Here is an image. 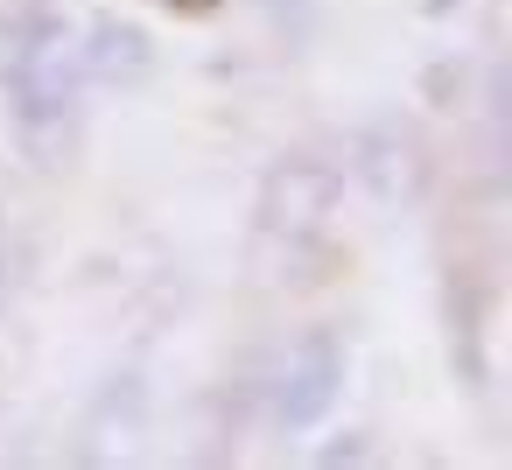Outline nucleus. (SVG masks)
I'll list each match as a JSON object with an SVG mask.
<instances>
[{"mask_svg":"<svg viewBox=\"0 0 512 470\" xmlns=\"http://www.w3.org/2000/svg\"><path fill=\"white\" fill-rule=\"evenodd\" d=\"M330 393H337V351H330V337H302V344H288V358H281V386H274V414L281 421H316L323 407H330Z\"/></svg>","mask_w":512,"mask_h":470,"instance_id":"obj_1","label":"nucleus"}]
</instances>
